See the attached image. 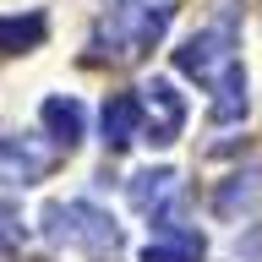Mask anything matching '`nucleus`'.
I'll return each mask as SVG.
<instances>
[{
  "mask_svg": "<svg viewBox=\"0 0 262 262\" xmlns=\"http://www.w3.org/2000/svg\"><path fill=\"white\" fill-rule=\"evenodd\" d=\"M44 235L55 246H77L88 262H120V224L98 202H49L44 208Z\"/></svg>",
  "mask_w": 262,
  "mask_h": 262,
  "instance_id": "f257e3e1",
  "label": "nucleus"
},
{
  "mask_svg": "<svg viewBox=\"0 0 262 262\" xmlns=\"http://www.w3.org/2000/svg\"><path fill=\"white\" fill-rule=\"evenodd\" d=\"M169 16L175 6H164V0H120L110 6V16L98 22V55H110V60H142L147 49L164 38L169 28Z\"/></svg>",
  "mask_w": 262,
  "mask_h": 262,
  "instance_id": "f03ea898",
  "label": "nucleus"
},
{
  "mask_svg": "<svg viewBox=\"0 0 262 262\" xmlns=\"http://www.w3.org/2000/svg\"><path fill=\"white\" fill-rule=\"evenodd\" d=\"M229 66H241L235 49H229V28H202L175 49V71L191 77V82H208V88H219V77Z\"/></svg>",
  "mask_w": 262,
  "mask_h": 262,
  "instance_id": "7ed1b4c3",
  "label": "nucleus"
},
{
  "mask_svg": "<svg viewBox=\"0 0 262 262\" xmlns=\"http://www.w3.org/2000/svg\"><path fill=\"white\" fill-rule=\"evenodd\" d=\"M142 104H147V126H142V142L147 147H169L180 142V126H186V98L175 93L169 77H153L142 88Z\"/></svg>",
  "mask_w": 262,
  "mask_h": 262,
  "instance_id": "20e7f679",
  "label": "nucleus"
},
{
  "mask_svg": "<svg viewBox=\"0 0 262 262\" xmlns=\"http://www.w3.org/2000/svg\"><path fill=\"white\" fill-rule=\"evenodd\" d=\"M98 126H104V147H110V153L131 147L137 137H142V126H147V104H142V93H110V98H104Z\"/></svg>",
  "mask_w": 262,
  "mask_h": 262,
  "instance_id": "39448f33",
  "label": "nucleus"
},
{
  "mask_svg": "<svg viewBox=\"0 0 262 262\" xmlns=\"http://www.w3.org/2000/svg\"><path fill=\"white\" fill-rule=\"evenodd\" d=\"M0 164H6V180H11V186H33V180L49 175L55 153H49V147H38L33 137H22V131H11V137L0 142Z\"/></svg>",
  "mask_w": 262,
  "mask_h": 262,
  "instance_id": "423d86ee",
  "label": "nucleus"
},
{
  "mask_svg": "<svg viewBox=\"0 0 262 262\" xmlns=\"http://www.w3.org/2000/svg\"><path fill=\"white\" fill-rule=\"evenodd\" d=\"M126 196H131V208L137 213H147V219H159L175 196H186L180 191V175L175 169H142V175H131L126 180Z\"/></svg>",
  "mask_w": 262,
  "mask_h": 262,
  "instance_id": "0eeeda50",
  "label": "nucleus"
},
{
  "mask_svg": "<svg viewBox=\"0 0 262 262\" xmlns=\"http://www.w3.org/2000/svg\"><path fill=\"white\" fill-rule=\"evenodd\" d=\"M202 257H208V241H202L191 224L159 229V235L142 246V262H202Z\"/></svg>",
  "mask_w": 262,
  "mask_h": 262,
  "instance_id": "6e6552de",
  "label": "nucleus"
},
{
  "mask_svg": "<svg viewBox=\"0 0 262 262\" xmlns=\"http://www.w3.org/2000/svg\"><path fill=\"white\" fill-rule=\"evenodd\" d=\"M38 120H44V131H49V142H55V147H77L82 142V126H88L82 104H77V98H60V93L38 104Z\"/></svg>",
  "mask_w": 262,
  "mask_h": 262,
  "instance_id": "1a4fd4ad",
  "label": "nucleus"
},
{
  "mask_svg": "<svg viewBox=\"0 0 262 262\" xmlns=\"http://www.w3.org/2000/svg\"><path fill=\"white\" fill-rule=\"evenodd\" d=\"M208 115H213V126H235V120H246V71H241V66H229L224 77H219Z\"/></svg>",
  "mask_w": 262,
  "mask_h": 262,
  "instance_id": "9d476101",
  "label": "nucleus"
},
{
  "mask_svg": "<svg viewBox=\"0 0 262 262\" xmlns=\"http://www.w3.org/2000/svg\"><path fill=\"white\" fill-rule=\"evenodd\" d=\"M257 169H241V175H229L219 191H213V213L219 219H235V213H251V202H257Z\"/></svg>",
  "mask_w": 262,
  "mask_h": 262,
  "instance_id": "9b49d317",
  "label": "nucleus"
},
{
  "mask_svg": "<svg viewBox=\"0 0 262 262\" xmlns=\"http://www.w3.org/2000/svg\"><path fill=\"white\" fill-rule=\"evenodd\" d=\"M44 33H49V22H44L38 11H28V16H6V22H0V49H6V55H28V49L44 44Z\"/></svg>",
  "mask_w": 262,
  "mask_h": 262,
  "instance_id": "f8f14e48",
  "label": "nucleus"
},
{
  "mask_svg": "<svg viewBox=\"0 0 262 262\" xmlns=\"http://www.w3.org/2000/svg\"><path fill=\"white\" fill-rule=\"evenodd\" d=\"M235 262H262V224H251V235L235 241Z\"/></svg>",
  "mask_w": 262,
  "mask_h": 262,
  "instance_id": "ddd939ff",
  "label": "nucleus"
}]
</instances>
